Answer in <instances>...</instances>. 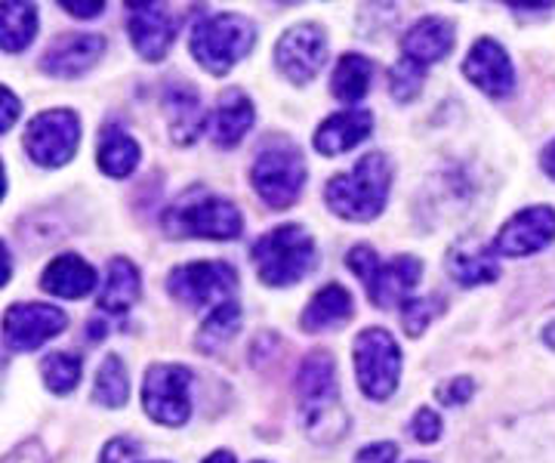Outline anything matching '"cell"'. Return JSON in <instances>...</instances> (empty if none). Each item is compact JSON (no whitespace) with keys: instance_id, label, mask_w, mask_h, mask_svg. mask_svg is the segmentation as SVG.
Listing matches in <instances>:
<instances>
[{"instance_id":"4316f807","label":"cell","mask_w":555,"mask_h":463,"mask_svg":"<svg viewBox=\"0 0 555 463\" xmlns=\"http://www.w3.org/2000/svg\"><path fill=\"white\" fill-rule=\"evenodd\" d=\"M38 35V7L35 3H3L0 7V47L3 53H20Z\"/></svg>"},{"instance_id":"ab89813d","label":"cell","mask_w":555,"mask_h":463,"mask_svg":"<svg viewBox=\"0 0 555 463\" xmlns=\"http://www.w3.org/2000/svg\"><path fill=\"white\" fill-rule=\"evenodd\" d=\"M62 10H68L72 16H78V20H93V16H100L102 10H105V3H78V0H60Z\"/></svg>"},{"instance_id":"1f68e13d","label":"cell","mask_w":555,"mask_h":463,"mask_svg":"<svg viewBox=\"0 0 555 463\" xmlns=\"http://www.w3.org/2000/svg\"><path fill=\"white\" fill-rule=\"evenodd\" d=\"M426 81V68L416 65V62L401 60L392 65L389 72V93L396 102H411L414 97H420V87Z\"/></svg>"},{"instance_id":"bcb514c9","label":"cell","mask_w":555,"mask_h":463,"mask_svg":"<svg viewBox=\"0 0 555 463\" xmlns=\"http://www.w3.org/2000/svg\"><path fill=\"white\" fill-rule=\"evenodd\" d=\"M257 463H266V461H257Z\"/></svg>"},{"instance_id":"f1b7e54d","label":"cell","mask_w":555,"mask_h":463,"mask_svg":"<svg viewBox=\"0 0 555 463\" xmlns=\"http://www.w3.org/2000/svg\"><path fill=\"white\" fill-rule=\"evenodd\" d=\"M241 331V306L235 300H225L214 306V312L204 319L198 331V346L201 352H217L225 343L232 340Z\"/></svg>"},{"instance_id":"cb8c5ba5","label":"cell","mask_w":555,"mask_h":463,"mask_svg":"<svg viewBox=\"0 0 555 463\" xmlns=\"http://www.w3.org/2000/svg\"><path fill=\"white\" fill-rule=\"evenodd\" d=\"M352 312H356L352 294L343 284H327V287L318 291L312 300L306 303V309L299 316V327L309 331V334L331 331V327H339V324L349 322Z\"/></svg>"},{"instance_id":"ee69618b","label":"cell","mask_w":555,"mask_h":463,"mask_svg":"<svg viewBox=\"0 0 555 463\" xmlns=\"http://www.w3.org/2000/svg\"><path fill=\"white\" fill-rule=\"evenodd\" d=\"M13 257H10V250H7V244H3V272H0V279H3V284H7V279H10V272H13Z\"/></svg>"},{"instance_id":"60d3db41","label":"cell","mask_w":555,"mask_h":463,"mask_svg":"<svg viewBox=\"0 0 555 463\" xmlns=\"http://www.w3.org/2000/svg\"><path fill=\"white\" fill-rule=\"evenodd\" d=\"M540 164H543V170H546V173H550V177L555 180V140L550 142L546 149H543V155H540Z\"/></svg>"},{"instance_id":"ac0fdd59","label":"cell","mask_w":555,"mask_h":463,"mask_svg":"<svg viewBox=\"0 0 555 463\" xmlns=\"http://www.w3.org/2000/svg\"><path fill=\"white\" fill-rule=\"evenodd\" d=\"M454 50V25L441 16H426L416 25L408 28V35L401 38V56L416 65H433L441 62Z\"/></svg>"},{"instance_id":"4dcf8cb0","label":"cell","mask_w":555,"mask_h":463,"mask_svg":"<svg viewBox=\"0 0 555 463\" xmlns=\"http://www.w3.org/2000/svg\"><path fill=\"white\" fill-rule=\"evenodd\" d=\"M80 374H83V362L75 352H50L40 362V377L47 383V389L56 396H68L80 383Z\"/></svg>"},{"instance_id":"8992f818","label":"cell","mask_w":555,"mask_h":463,"mask_svg":"<svg viewBox=\"0 0 555 463\" xmlns=\"http://www.w3.org/2000/svg\"><path fill=\"white\" fill-rule=\"evenodd\" d=\"M346 266L361 279V284L367 287L371 303L379 306V309H389V306L401 303V297H408L423 279V262L416 260L414 254H404V257L383 262L377 250L367 247V244L352 247L346 254Z\"/></svg>"},{"instance_id":"5b68a950","label":"cell","mask_w":555,"mask_h":463,"mask_svg":"<svg viewBox=\"0 0 555 463\" xmlns=\"http://www.w3.org/2000/svg\"><path fill=\"white\" fill-rule=\"evenodd\" d=\"M244 229L241 210L222 195L189 192L164 214V232L170 239H207V242H235Z\"/></svg>"},{"instance_id":"ffe728a7","label":"cell","mask_w":555,"mask_h":463,"mask_svg":"<svg viewBox=\"0 0 555 463\" xmlns=\"http://www.w3.org/2000/svg\"><path fill=\"white\" fill-rule=\"evenodd\" d=\"M371 130H374V115L367 108H349L321 121L315 130V149L321 155H343L367 140Z\"/></svg>"},{"instance_id":"e575fe53","label":"cell","mask_w":555,"mask_h":463,"mask_svg":"<svg viewBox=\"0 0 555 463\" xmlns=\"http://www.w3.org/2000/svg\"><path fill=\"white\" fill-rule=\"evenodd\" d=\"M411 433H414L416 442H438V436H441V417H438L433 408H420L414 414V421H411Z\"/></svg>"},{"instance_id":"9c48e42d","label":"cell","mask_w":555,"mask_h":463,"mask_svg":"<svg viewBox=\"0 0 555 463\" xmlns=\"http://www.w3.org/2000/svg\"><path fill=\"white\" fill-rule=\"evenodd\" d=\"M142 404L152 421L182 426L192 414V371L170 362L152 364L142 383Z\"/></svg>"},{"instance_id":"6da1fadb","label":"cell","mask_w":555,"mask_h":463,"mask_svg":"<svg viewBox=\"0 0 555 463\" xmlns=\"http://www.w3.org/2000/svg\"><path fill=\"white\" fill-rule=\"evenodd\" d=\"M299 408H302V423L312 442L331 445L343 439L349 429V417L339 404L337 364L331 352H309L297 374Z\"/></svg>"},{"instance_id":"7a4b0ae2","label":"cell","mask_w":555,"mask_h":463,"mask_svg":"<svg viewBox=\"0 0 555 463\" xmlns=\"http://www.w3.org/2000/svg\"><path fill=\"white\" fill-rule=\"evenodd\" d=\"M389 189H392V162L383 152H371L352 170L327 180L324 202L343 220L367 222L383 214L389 202Z\"/></svg>"},{"instance_id":"8d00e7d4","label":"cell","mask_w":555,"mask_h":463,"mask_svg":"<svg viewBox=\"0 0 555 463\" xmlns=\"http://www.w3.org/2000/svg\"><path fill=\"white\" fill-rule=\"evenodd\" d=\"M20 118V100L10 87H0V133H7Z\"/></svg>"},{"instance_id":"5bb4252c","label":"cell","mask_w":555,"mask_h":463,"mask_svg":"<svg viewBox=\"0 0 555 463\" xmlns=\"http://www.w3.org/2000/svg\"><path fill=\"white\" fill-rule=\"evenodd\" d=\"M555 242V207L550 204H534L518 210L513 220L500 226L494 239V254L506 260L531 257L537 250L550 247Z\"/></svg>"},{"instance_id":"7c38bea8","label":"cell","mask_w":555,"mask_h":463,"mask_svg":"<svg viewBox=\"0 0 555 463\" xmlns=\"http://www.w3.org/2000/svg\"><path fill=\"white\" fill-rule=\"evenodd\" d=\"M275 62L291 83H309L327 62V35L315 22H299L275 43Z\"/></svg>"},{"instance_id":"d4e9b609","label":"cell","mask_w":555,"mask_h":463,"mask_svg":"<svg viewBox=\"0 0 555 463\" xmlns=\"http://www.w3.org/2000/svg\"><path fill=\"white\" fill-rule=\"evenodd\" d=\"M139 294H142L139 269L130 260L115 257L108 262V275H105V284H102L100 309L112 312V316H124V312H130V306H137Z\"/></svg>"},{"instance_id":"277c9868","label":"cell","mask_w":555,"mask_h":463,"mask_svg":"<svg viewBox=\"0 0 555 463\" xmlns=\"http://www.w3.org/2000/svg\"><path fill=\"white\" fill-rule=\"evenodd\" d=\"M257 43V25L241 13H214L201 16L192 28L189 50L201 68L210 75H229Z\"/></svg>"},{"instance_id":"f546056e","label":"cell","mask_w":555,"mask_h":463,"mask_svg":"<svg viewBox=\"0 0 555 463\" xmlns=\"http://www.w3.org/2000/svg\"><path fill=\"white\" fill-rule=\"evenodd\" d=\"M93 399L105 404V408H124L127 404V399H130V377H127V368L120 362V356H108L100 364Z\"/></svg>"},{"instance_id":"ba28073f","label":"cell","mask_w":555,"mask_h":463,"mask_svg":"<svg viewBox=\"0 0 555 463\" xmlns=\"http://www.w3.org/2000/svg\"><path fill=\"white\" fill-rule=\"evenodd\" d=\"M356 377L361 393L374 402H386L401 377V349L386 327H364L352 346Z\"/></svg>"},{"instance_id":"3957f363","label":"cell","mask_w":555,"mask_h":463,"mask_svg":"<svg viewBox=\"0 0 555 463\" xmlns=\"http://www.w3.org/2000/svg\"><path fill=\"white\" fill-rule=\"evenodd\" d=\"M250 260L257 266L259 282L269 287H291L315 269L318 250L302 226L287 222L259 235L250 247Z\"/></svg>"},{"instance_id":"d590c367","label":"cell","mask_w":555,"mask_h":463,"mask_svg":"<svg viewBox=\"0 0 555 463\" xmlns=\"http://www.w3.org/2000/svg\"><path fill=\"white\" fill-rule=\"evenodd\" d=\"M398 445L396 442H374L358 451L356 463H396Z\"/></svg>"},{"instance_id":"e0dca14e","label":"cell","mask_w":555,"mask_h":463,"mask_svg":"<svg viewBox=\"0 0 555 463\" xmlns=\"http://www.w3.org/2000/svg\"><path fill=\"white\" fill-rule=\"evenodd\" d=\"M105 53L102 35H62L40 56V72L50 78H80Z\"/></svg>"},{"instance_id":"7402d4cb","label":"cell","mask_w":555,"mask_h":463,"mask_svg":"<svg viewBox=\"0 0 555 463\" xmlns=\"http://www.w3.org/2000/svg\"><path fill=\"white\" fill-rule=\"evenodd\" d=\"M40 287L62 300H80L96 287V269L78 254H62L43 269Z\"/></svg>"},{"instance_id":"f6af8a7d","label":"cell","mask_w":555,"mask_h":463,"mask_svg":"<svg viewBox=\"0 0 555 463\" xmlns=\"http://www.w3.org/2000/svg\"><path fill=\"white\" fill-rule=\"evenodd\" d=\"M543 343H546V346L555 352V319L543 327Z\"/></svg>"},{"instance_id":"8fae6325","label":"cell","mask_w":555,"mask_h":463,"mask_svg":"<svg viewBox=\"0 0 555 463\" xmlns=\"http://www.w3.org/2000/svg\"><path fill=\"white\" fill-rule=\"evenodd\" d=\"M80 145V118L72 108L40 112L25 130V152L40 167H62L75 158Z\"/></svg>"},{"instance_id":"7dc6e473","label":"cell","mask_w":555,"mask_h":463,"mask_svg":"<svg viewBox=\"0 0 555 463\" xmlns=\"http://www.w3.org/2000/svg\"><path fill=\"white\" fill-rule=\"evenodd\" d=\"M155 463H160V461H155Z\"/></svg>"},{"instance_id":"836d02e7","label":"cell","mask_w":555,"mask_h":463,"mask_svg":"<svg viewBox=\"0 0 555 463\" xmlns=\"http://www.w3.org/2000/svg\"><path fill=\"white\" fill-rule=\"evenodd\" d=\"M473 393H476V381L473 377H456V381H448L438 386L436 399L441 404H448V408H460V404H466L473 399Z\"/></svg>"},{"instance_id":"4fadbf2b","label":"cell","mask_w":555,"mask_h":463,"mask_svg":"<svg viewBox=\"0 0 555 463\" xmlns=\"http://www.w3.org/2000/svg\"><path fill=\"white\" fill-rule=\"evenodd\" d=\"M182 16L167 3H127V31L142 60L160 62L177 41Z\"/></svg>"},{"instance_id":"2e32d148","label":"cell","mask_w":555,"mask_h":463,"mask_svg":"<svg viewBox=\"0 0 555 463\" xmlns=\"http://www.w3.org/2000/svg\"><path fill=\"white\" fill-rule=\"evenodd\" d=\"M463 75L494 100H506L516 87V68L509 62V53L494 38H481L473 43L469 56L463 62Z\"/></svg>"},{"instance_id":"b9f144b4","label":"cell","mask_w":555,"mask_h":463,"mask_svg":"<svg viewBox=\"0 0 555 463\" xmlns=\"http://www.w3.org/2000/svg\"><path fill=\"white\" fill-rule=\"evenodd\" d=\"M87 331H90V340H93V343L102 340V337L108 334V327H105L102 322H90V324H87Z\"/></svg>"},{"instance_id":"83f0119b","label":"cell","mask_w":555,"mask_h":463,"mask_svg":"<svg viewBox=\"0 0 555 463\" xmlns=\"http://www.w3.org/2000/svg\"><path fill=\"white\" fill-rule=\"evenodd\" d=\"M371 81H374V62L361 53H346L331 75V93L339 102H358L367 97Z\"/></svg>"},{"instance_id":"484cf974","label":"cell","mask_w":555,"mask_h":463,"mask_svg":"<svg viewBox=\"0 0 555 463\" xmlns=\"http://www.w3.org/2000/svg\"><path fill=\"white\" fill-rule=\"evenodd\" d=\"M96 162H100V170L105 177H115V180L130 177L139 164V142L118 124H105L102 127Z\"/></svg>"},{"instance_id":"52a82bcc","label":"cell","mask_w":555,"mask_h":463,"mask_svg":"<svg viewBox=\"0 0 555 463\" xmlns=\"http://www.w3.org/2000/svg\"><path fill=\"white\" fill-rule=\"evenodd\" d=\"M250 182L257 195L272 210H284L297 202L306 185V158L291 140H272L259 149L250 167Z\"/></svg>"},{"instance_id":"f35d334b","label":"cell","mask_w":555,"mask_h":463,"mask_svg":"<svg viewBox=\"0 0 555 463\" xmlns=\"http://www.w3.org/2000/svg\"><path fill=\"white\" fill-rule=\"evenodd\" d=\"M3 463H50L47 461V451L40 442H25L16 451H10Z\"/></svg>"},{"instance_id":"d6986e66","label":"cell","mask_w":555,"mask_h":463,"mask_svg":"<svg viewBox=\"0 0 555 463\" xmlns=\"http://www.w3.org/2000/svg\"><path fill=\"white\" fill-rule=\"evenodd\" d=\"M164 112H167L170 133L179 145H192L204 133L207 115H204L198 90L192 83H170L164 90Z\"/></svg>"},{"instance_id":"44dd1931","label":"cell","mask_w":555,"mask_h":463,"mask_svg":"<svg viewBox=\"0 0 555 463\" xmlns=\"http://www.w3.org/2000/svg\"><path fill=\"white\" fill-rule=\"evenodd\" d=\"M257 121V112H254V102L250 97L232 87L225 90L217 100V108H214V124H210V133H214V142L219 149H235Z\"/></svg>"},{"instance_id":"d6a6232c","label":"cell","mask_w":555,"mask_h":463,"mask_svg":"<svg viewBox=\"0 0 555 463\" xmlns=\"http://www.w3.org/2000/svg\"><path fill=\"white\" fill-rule=\"evenodd\" d=\"M444 300L441 297H420V300L401 303V324H404V334L408 337H420L438 312H441Z\"/></svg>"},{"instance_id":"603a6c76","label":"cell","mask_w":555,"mask_h":463,"mask_svg":"<svg viewBox=\"0 0 555 463\" xmlns=\"http://www.w3.org/2000/svg\"><path fill=\"white\" fill-rule=\"evenodd\" d=\"M448 275L463 287H476V284H491L500 279V262H496L494 247H485L481 242H460L448 254Z\"/></svg>"},{"instance_id":"9a60e30c","label":"cell","mask_w":555,"mask_h":463,"mask_svg":"<svg viewBox=\"0 0 555 463\" xmlns=\"http://www.w3.org/2000/svg\"><path fill=\"white\" fill-rule=\"evenodd\" d=\"M65 324H68V316L56 306L16 303L3 316V343L16 352H28V349H38L47 340L60 337Z\"/></svg>"},{"instance_id":"30bf717a","label":"cell","mask_w":555,"mask_h":463,"mask_svg":"<svg viewBox=\"0 0 555 463\" xmlns=\"http://www.w3.org/2000/svg\"><path fill=\"white\" fill-rule=\"evenodd\" d=\"M238 287V272L229 262L204 260L177 266L167 275V291L170 297L189 309H204L210 303H225Z\"/></svg>"},{"instance_id":"7bdbcfd3","label":"cell","mask_w":555,"mask_h":463,"mask_svg":"<svg viewBox=\"0 0 555 463\" xmlns=\"http://www.w3.org/2000/svg\"><path fill=\"white\" fill-rule=\"evenodd\" d=\"M204 463H238V461H235V454H232V451H214V454H210Z\"/></svg>"},{"instance_id":"74e56055","label":"cell","mask_w":555,"mask_h":463,"mask_svg":"<svg viewBox=\"0 0 555 463\" xmlns=\"http://www.w3.org/2000/svg\"><path fill=\"white\" fill-rule=\"evenodd\" d=\"M137 451H139L137 442H130V439H115V442L105 445L100 463H127L133 454H137Z\"/></svg>"}]
</instances>
